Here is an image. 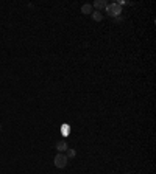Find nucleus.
<instances>
[{
  "label": "nucleus",
  "instance_id": "1",
  "mask_svg": "<svg viewBox=\"0 0 156 174\" xmlns=\"http://www.w3.org/2000/svg\"><path fill=\"white\" fill-rule=\"evenodd\" d=\"M106 13L109 14V16H113V17H119L122 14V5L119 3V2H116V3H109V5H106Z\"/></svg>",
  "mask_w": 156,
  "mask_h": 174
},
{
  "label": "nucleus",
  "instance_id": "2",
  "mask_svg": "<svg viewBox=\"0 0 156 174\" xmlns=\"http://www.w3.org/2000/svg\"><path fill=\"white\" fill-rule=\"evenodd\" d=\"M53 162H55V166H56V168H66V165H67V157H66V155H64L62 152H58L56 155H55Z\"/></svg>",
  "mask_w": 156,
  "mask_h": 174
},
{
  "label": "nucleus",
  "instance_id": "8",
  "mask_svg": "<svg viewBox=\"0 0 156 174\" xmlns=\"http://www.w3.org/2000/svg\"><path fill=\"white\" fill-rule=\"evenodd\" d=\"M0 131H2V126H0Z\"/></svg>",
  "mask_w": 156,
  "mask_h": 174
},
{
  "label": "nucleus",
  "instance_id": "4",
  "mask_svg": "<svg viewBox=\"0 0 156 174\" xmlns=\"http://www.w3.org/2000/svg\"><path fill=\"white\" fill-rule=\"evenodd\" d=\"M106 5H108V3L105 2V0H95L92 6H95L97 11H98V10H103V8H106Z\"/></svg>",
  "mask_w": 156,
  "mask_h": 174
},
{
  "label": "nucleus",
  "instance_id": "6",
  "mask_svg": "<svg viewBox=\"0 0 156 174\" xmlns=\"http://www.w3.org/2000/svg\"><path fill=\"white\" fill-rule=\"evenodd\" d=\"M91 16H92V19L97 20V22H100V20L103 19V14L100 13V11H92V14H91Z\"/></svg>",
  "mask_w": 156,
  "mask_h": 174
},
{
  "label": "nucleus",
  "instance_id": "7",
  "mask_svg": "<svg viewBox=\"0 0 156 174\" xmlns=\"http://www.w3.org/2000/svg\"><path fill=\"white\" fill-rule=\"evenodd\" d=\"M75 149H67V155H66V157L67 159H73V157H75Z\"/></svg>",
  "mask_w": 156,
  "mask_h": 174
},
{
  "label": "nucleus",
  "instance_id": "3",
  "mask_svg": "<svg viewBox=\"0 0 156 174\" xmlns=\"http://www.w3.org/2000/svg\"><path fill=\"white\" fill-rule=\"evenodd\" d=\"M56 149H58V152L67 151V149H69V146H67V142H66V140H61V142H58V143H56Z\"/></svg>",
  "mask_w": 156,
  "mask_h": 174
},
{
  "label": "nucleus",
  "instance_id": "5",
  "mask_svg": "<svg viewBox=\"0 0 156 174\" xmlns=\"http://www.w3.org/2000/svg\"><path fill=\"white\" fill-rule=\"evenodd\" d=\"M81 13L83 14H92V5L84 3L83 6H81Z\"/></svg>",
  "mask_w": 156,
  "mask_h": 174
}]
</instances>
